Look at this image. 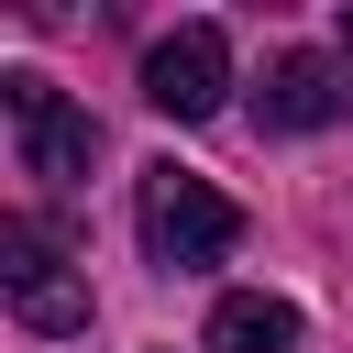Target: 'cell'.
I'll return each instance as SVG.
<instances>
[{
  "label": "cell",
  "mask_w": 353,
  "mask_h": 353,
  "mask_svg": "<svg viewBox=\"0 0 353 353\" xmlns=\"http://www.w3.org/2000/svg\"><path fill=\"white\" fill-rule=\"evenodd\" d=\"M232 243H243V210H232L210 176H188V165H143V254H154L165 276H210Z\"/></svg>",
  "instance_id": "cell-1"
},
{
  "label": "cell",
  "mask_w": 353,
  "mask_h": 353,
  "mask_svg": "<svg viewBox=\"0 0 353 353\" xmlns=\"http://www.w3.org/2000/svg\"><path fill=\"white\" fill-rule=\"evenodd\" d=\"M0 110H11V132H22V176H44V188H88V165H99V121H88L55 77L11 66V77H0Z\"/></svg>",
  "instance_id": "cell-2"
},
{
  "label": "cell",
  "mask_w": 353,
  "mask_h": 353,
  "mask_svg": "<svg viewBox=\"0 0 353 353\" xmlns=\"http://www.w3.org/2000/svg\"><path fill=\"white\" fill-rule=\"evenodd\" d=\"M0 298H11V320L44 331V342L88 331V276H66V243H55L44 221H0Z\"/></svg>",
  "instance_id": "cell-3"
},
{
  "label": "cell",
  "mask_w": 353,
  "mask_h": 353,
  "mask_svg": "<svg viewBox=\"0 0 353 353\" xmlns=\"http://www.w3.org/2000/svg\"><path fill=\"white\" fill-rule=\"evenodd\" d=\"M143 99H154L165 121H210V110L232 99V33H221V22H176V33L143 55Z\"/></svg>",
  "instance_id": "cell-4"
},
{
  "label": "cell",
  "mask_w": 353,
  "mask_h": 353,
  "mask_svg": "<svg viewBox=\"0 0 353 353\" xmlns=\"http://www.w3.org/2000/svg\"><path fill=\"white\" fill-rule=\"evenodd\" d=\"M342 99H353V88H342L331 55H276L265 88H254V121H265V132H320V121H342Z\"/></svg>",
  "instance_id": "cell-5"
},
{
  "label": "cell",
  "mask_w": 353,
  "mask_h": 353,
  "mask_svg": "<svg viewBox=\"0 0 353 353\" xmlns=\"http://www.w3.org/2000/svg\"><path fill=\"white\" fill-rule=\"evenodd\" d=\"M199 353H298V309H287V298H265V287H232V298L210 309Z\"/></svg>",
  "instance_id": "cell-6"
},
{
  "label": "cell",
  "mask_w": 353,
  "mask_h": 353,
  "mask_svg": "<svg viewBox=\"0 0 353 353\" xmlns=\"http://www.w3.org/2000/svg\"><path fill=\"white\" fill-rule=\"evenodd\" d=\"M342 55H353V11H342Z\"/></svg>",
  "instance_id": "cell-7"
}]
</instances>
